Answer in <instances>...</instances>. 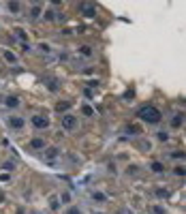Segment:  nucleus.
<instances>
[{"mask_svg":"<svg viewBox=\"0 0 186 214\" xmlns=\"http://www.w3.org/2000/svg\"><path fill=\"white\" fill-rule=\"evenodd\" d=\"M139 118L143 122H148V124H156V122H160V111L154 107V105H143L139 109Z\"/></svg>","mask_w":186,"mask_h":214,"instance_id":"1","label":"nucleus"},{"mask_svg":"<svg viewBox=\"0 0 186 214\" xmlns=\"http://www.w3.org/2000/svg\"><path fill=\"white\" fill-rule=\"evenodd\" d=\"M62 128H64V131L77 128V118H75L73 114H64V116H62Z\"/></svg>","mask_w":186,"mask_h":214,"instance_id":"2","label":"nucleus"},{"mask_svg":"<svg viewBox=\"0 0 186 214\" xmlns=\"http://www.w3.org/2000/svg\"><path fill=\"white\" fill-rule=\"evenodd\" d=\"M79 11H81L84 17H94V15H96V6L90 4V2H81V4H79Z\"/></svg>","mask_w":186,"mask_h":214,"instance_id":"3","label":"nucleus"},{"mask_svg":"<svg viewBox=\"0 0 186 214\" xmlns=\"http://www.w3.org/2000/svg\"><path fill=\"white\" fill-rule=\"evenodd\" d=\"M32 124L37 128H47L49 127V118H45V116H34V118H32Z\"/></svg>","mask_w":186,"mask_h":214,"instance_id":"4","label":"nucleus"},{"mask_svg":"<svg viewBox=\"0 0 186 214\" xmlns=\"http://www.w3.org/2000/svg\"><path fill=\"white\" fill-rule=\"evenodd\" d=\"M9 124H11L13 128H24L26 127V120L19 118V116H11V118H9Z\"/></svg>","mask_w":186,"mask_h":214,"instance_id":"5","label":"nucleus"},{"mask_svg":"<svg viewBox=\"0 0 186 214\" xmlns=\"http://www.w3.org/2000/svg\"><path fill=\"white\" fill-rule=\"evenodd\" d=\"M58 152H60V150H58L56 146H51V148H45V152H43V156H45V161H53V159L58 156Z\"/></svg>","mask_w":186,"mask_h":214,"instance_id":"6","label":"nucleus"},{"mask_svg":"<svg viewBox=\"0 0 186 214\" xmlns=\"http://www.w3.org/2000/svg\"><path fill=\"white\" fill-rule=\"evenodd\" d=\"M19 103H22V101H19L17 96H6V99H4V105H6V107H11V109L19 107Z\"/></svg>","mask_w":186,"mask_h":214,"instance_id":"7","label":"nucleus"},{"mask_svg":"<svg viewBox=\"0 0 186 214\" xmlns=\"http://www.w3.org/2000/svg\"><path fill=\"white\" fill-rule=\"evenodd\" d=\"M30 148H32V150H43V148H45V141H43L41 137H34V139L30 141Z\"/></svg>","mask_w":186,"mask_h":214,"instance_id":"8","label":"nucleus"},{"mask_svg":"<svg viewBox=\"0 0 186 214\" xmlns=\"http://www.w3.org/2000/svg\"><path fill=\"white\" fill-rule=\"evenodd\" d=\"M6 9L13 13V15H17V13H22V4L19 2H6Z\"/></svg>","mask_w":186,"mask_h":214,"instance_id":"9","label":"nucleus"},{"mask_svg":"<svg viewBox=\"0 0 186 214\" xmlns=\"http://www.w3.org/2000/svg\"><path fill=\"white\" fill-rule=\"evenodd\" d=\"M71 107V101H60V103H56V111H66Z\"/></svg>","mask_w":186,"mask_h":214,"instance_id":"10","label":"nucleus"},{"mask_svg":"<svg viewBox=\"0 0 186 214\" xmlns=\"http://www.w3.org/2000/svg\"><path fill=\"white\" fill-rule=\"evenodd\" d=\"M45 86L49 90H56L58 88V79H53V77H45Z\"/></svg>","mask_w":186,"mask_h":214,"instance_id":"11","label":"nucleus"},{"mask_svg":"<svg viewBox=\"0 0 186 214\" xmlns=\"http://www.w3.org/2000/svg\"><path fill=\"white\" fill-rule=\"evenodd\" d=\"M150 169L156 171V173H163V171H165V165H163V163H152V165H150Z\"/></svg>","mask_w":186,"mask_h":214,"instance_id":"12","label":"nucleus"},{"mask_svg":"<svg viewBox=\"0 0 186 214\" xmlns=\"http://www.w3.org/2000/svg\"><path fill=\"white\" fill-rule=\"evenodd\" d=\"M79 54L88 58V56H92V47H88V45H81V49H79Z\"/></svg>","mask_w":186,"mask_h":214,"instance_id":"13","label":"nucleus"},{"mask_svg":"<svg viewBox=\"0 0 186 214\" xmlns=\"http://www.w3.org/2000/svg\"><path fill=\"white\" fill-rule=\"evenodd\" d=\"M4 60H6V62H11V64H15V62H17L15 54H11V51H4Z\"/></svg>","mask_w":186,"mask_h":214,"instance_id":"14","label":"nucleus"},{"mask_svg":"<svg viewBox=\"0 0 186 214\" xmlns=\"http://www.w3.org/2000/svg\"><path fill=\"white\" fill-rule=\"evenodd\" d=\"M92 199L94 201H98V204H103V201H107V195H103V193H94Z\"/></svg>","mask_w":186,"mask_h":214,"instance_id":"15","label":"nucleus"},{"mask_svg":"<svg viewBox=\"0 0 186 214\" xmlns=\"http://www.w3.org/2000/svg\"><path fill=\"white\" fill-rule=\"evenodd\" d=\"M180 124H182V114H178V116L171 120V127H173V128H178Z\"/></svg>","mask_w":186,"mask_h":214,"instance_id":"16","label":"nucleus"},{"mask_svg":"<svg viewBox=\"0 0 186 214\" xmlns=\"http://www.w3.org/2000/svg\"><path fill=\"white\" fill-rule=\"evenodd\" d=\"M15 37H17V39H22V41H26V39H28V37H26V32H24L22 28H15Z\"/></svg>","mask_w":186,"mask_h":214,"instance_id":"17","label":"nucleus"},{"mask_svg":"<svg viewBox=\"0 0 186 214\" xmlns=\"http://www.w3.org/2000/svg\"><path fill=\"white\" fill-rule=\"evenodd\" d=\"M30 15H32V17H39V15H41V6H37V4H34V6L30 9Z\"/></svg>","mask_w":186,"mask_h":214,"instance_id":"18","label":"nucleus"},{"mask_svg":"<svg viewBox=\"0 0 186 214\" xmlns=\"http://www.w3.org/2000/svg\"><path fill=\"white\" fill-rule=\"evenodd\" d=\"M49 201H51V204H49V206H51V210H58V208H60V201H58V197H51Z\"/></svg>","mask_w":186,"mask_h":214,"instance_id":"19","label":"nucleus"},{"mask_svg":"<svg viewBox=\"0 0 186 214\" xmlns=\"http://www.w3.org/2000/svg\"><path fill=\"white\" fill-rule=\"evenodd\" d=\"M81 111H84L86 116H92V114H94V109L90 107V105H84V107H81Z\"/></svg>","mask_w":186,"mask_h":214,"instance_id":"20","label":"nucleus"},{"mask_svg":"<svg viewBox=\"0 0 186 214\" xmlns=\"http://www.w3.org/2000/svg\"><path fill=\"white\" fill-rule=\"evenodd\" d=\"M39 49H41V51H45V54H49V51H51V47H49L47 43H39Z\"/></svg>","mask_w":186,"mask_h":214,"instance_id":"21","label":"nucleus"},{"mask_svg":"<svg viewBox=\"0 0 186 214\" xmlns=\"http://www.w3.org/2000/svg\"><path fill=\"white\" fill-rule=\"evenodd\" d=\"M60 199H62L64 204H71V193H62V195H60Z\"/></svg>","mask_w":186,"mask_h":214,"instance_id":"22","label":"nucleus"},{"mask_svg":"<svg viewBox=\"0 0 186 214\" xmlns=\"http://www.w3.org/2000/svg\"><path fill=\"white\" fill-rule=\"evenodd\" d=\"M45 19H47V22H53V19H56L53 11H47V13H45Z\"/></svg>","mask_w":186,"mask_h":214,"instance_id":"23","label":"nucleus"},{"mask_svg":"<svg viewBox=\"0 0 186 214\" xmlns=\"http://www.w3.org/2000/svg\"><path fill=\"white\" fill-rule=\"evenodd\" d=\"M2 167H4V169H6V171H13V169H15V165H13L11 161H6V163H4Z\"/></svg>","mask_w":186,"mask_h":214,"instance_id":"24","label":"nucleus"},{"mask_svg":"<svg viewBox=\"0 0 186 214\" xmlns=\"http://www.w3.org/2000/svg\"><path fill=\"white\" fill-rule=\"evenodd\" d=\"M156 197H160V199H165V197H167V191H165V188H160V191H156Z\"/></svg>","mask_w":186,"mask_h":214,"instance_id":"25","label":"nucleus"},{"mask_svg":"<svg viewBox=\"0 0 186 214\" xmlns=\"http://www.w3.org/2000/svg\"><path fill=\"white\" fill-rule=\"evenodd\" d=\"M154 214H165V210L160 206H154Z\"/></svg>","mask_w":186,"mask_h":214,"instance_id":"26","label":"nucleus"},{"mask_svg":"<svg viewBox=\"0 0 186 214\" xmlns=\"http://www.w3.org/2000/svg\"><path fill=\"white\" fill-rule=\"evenodd\" d=\"M158 139H160V141H167V133L160 131V133H158Z\"/></svg>","mask_w":186,"mask_h":214,"instance_id":"27","label":"nucleus"},{"mask_svg":"<svg viewBox=\"0 0 186 214\" xmlns=\"http://www.w3.org/2000/svg\"><path fill=\"white\" fill-rule=\"evenodd\" d=\"M6 180H9V173L2 171V173H0V182H6Z\"/></svg>","mask_w":186,"mask_h":214,"instance_id":"28","label":"nucleus"},{"mask_svg":"<svg viewBox=\"0 0 186 214\" xmlns=\"http://www.w3.org/2000/svg\"><path fill=\"white\" fill-rule=\"evenodd\" d=\"M126 131H129V133H131V135H135V133H137V131H139V128H137V127H129V128H126Z\"/></svg>","mask_w":186,"mask_h":214,"instance_id":"29","label":"nucleus"},{"mask_svg":"<svg viewBox=\"0 0 186 214\" xmlns=\"http://www.w3.org/2000/svg\"><path fill=\"white\" fill-rule=\"evenodd\" d=\"M176 173H178V176H184V167H182V165H180V167H176Z\"/></svg>","mask_w":186,"mask_h":214,"instance_id":"30","label":"nucleus"},{"mask_svg":"<svg viewBox=\"0 0 186 214\" xmlns=\"http://www.w3.org/2000/svg\"><path fill=\"white\" fill-rule=\"evenodd\" d=\"M66 214H79V210H77V208H69V210H66Z\"/></svg>","mask_w":186,"mask_h":214,"instance_id":"31","label":"nucleus"},{"mask_svg":"<svg viewBox=\"0 0 186 214\" xmlns=\"http://www.w3.org/2000/svg\"><path fill=\"white\" fill-rule=\"evenodd\" d=\"M96 214H101V212H96Z\"/></svg>","mask_w":186,"mask_h":214,"instance_id":"32","label":"nucleus"}]
</instances>
